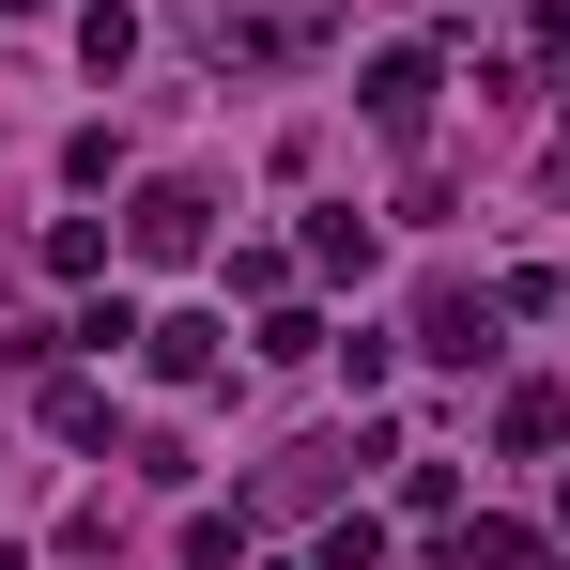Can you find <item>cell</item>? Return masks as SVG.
<instances>
[{"label":"cell","instance_id":"6da1fadb","mask_svg":"<svg viewBox=\"0 0 570 570\" xmlns=\"http://www.w3.org/2000/svg\"><path fill=\"white\" fill-rule=\"evenodd\" d=\"M308 31H324V0H232V16H216V47H232V62H293Z\"/></svg>","mask_w":570,"mask_h":570},{"label":"cell","instance_id":"7a4b0ae2","mask_svg":"<svg viewBox=\"0 0 570 570\" xmlns=\"http://www.w3.org/2000/svg\"><path fill=\"white\" fill-rule=\"evenodd\" d=\"M186 247H200V186H155L139 200V263H186Z\"/></svg>","mask_w":570,"mask_h":570},{"label":"cell","instance_id":"3957f363","mask_svg":"<svg viewBox=\"0 0 570 570\" xmlns=\"http://www.w3.org/2000/svg\"><path fill=\"white\" fill-rule=\"evenodd\" d=\"M371 124L416 139V124H432V62H371Z\"/></svg>","mask_w":570,"mask_h":570},{"label":"cell","instance_id":"277c9868","mask_svg":"<svg viewBox=\"0 0 570 570\" xmlns=\"http://www.w3.org/2000/svg\"><path fill=\"white\" fill-rule=\"evenodd\" d=\"M139 355H155L170 385H200V371H216V324H139Z\"/></svg>","mask_w":570,"mask_h":570}]
</instances>
